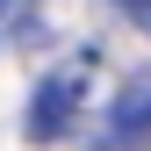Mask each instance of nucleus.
<instances>
[{
	"label": "nucleus",
	"mask_w": 151,
	"mask_h": 151,
	"mask_svg": "<svg viewBox=\"0 0 151 151\" xmlns=\"http://www.w3.org/2000/svg\"><path fill=\"white\" fill-rule=\"evenodd\" d=\"M151 144V72L122 79L115 108H108V129H101V151H144Z\"/></svg>",
	"instance_id": "2"
},
{
	"label": "nucleus",
	"mask_w": 151,
	"mask_h": 151,
	"mask_svg": "<svg viewBox=\"0 0 151 151\" xmlns=\"http://www.w3.org/2000/svg\"><path fill=\"white\" fill-rule=\"evenodd\" d=\"M86 72H93V58H72V65H58V72L36 79V93H29V144H58L72 129V108L86 93Z\"/></svg>",
	"instance_id": "1"
},
{
	"label": "nucleus",
	"mask_w": 151,
	"mask_h": 151,
	"mask_svg": "<svg viewBox=\"0 0 151 151\" xmlns=\"http://www.w3.org/2000/svg\"><path fill=\"white\" fill-rule=\"evenodd\" d=\"M22 36H36V7L29 0H0V50L22 43Z\"/></svg>",
	"instance_id": "3"
},
{
	"label": "nucleus",
	"mask_w": 151,
	"mask_h": 151,
	"mask_svg": "<svg viewBox=\"0 0 151 151\" xmlns=\"http://www.w3.org/2000/svg\"><path fill=\"white\" fill-rule=\"evenodd\" d=\"M115 7L129 14V22H144V29H151V0H115Z\"/></svg>",
	"instance_id": "4"
}]
</instances>
